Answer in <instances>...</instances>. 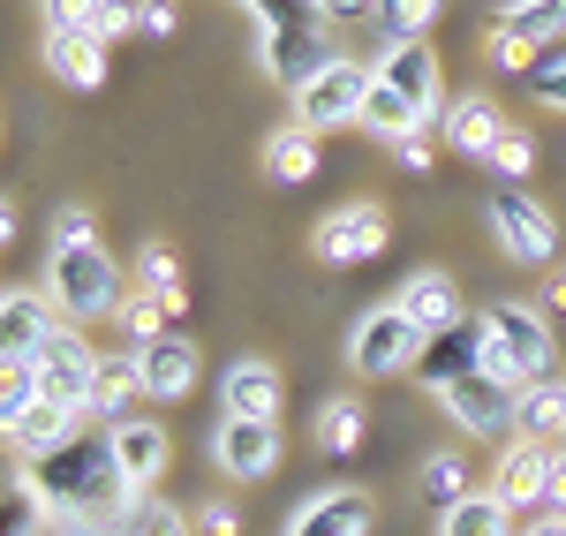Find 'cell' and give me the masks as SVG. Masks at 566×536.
<instances>
[{"instance_id":"2","label":"cell","mask_w":566,"mask_h":536,"mask_svg":"<svg viewBox=\"0 0 566 536\" xmlns=\"http://www.w3.org/2000/svg\"><path fill=\"white\" fill-rule=\"evenodd\" d=\"M234 8H250L264 31V76L280 91H303L325 61H340L333 39H325V15H317V0H234Z\"/></svg>"},{"instance_id":"10","label":"cell","mask_w":566,"mask_h":536,"mask_svg":"<svg viewBox=\"0 0 566 536\" xmlns=\"http://www.w3.org/2000/svg\"><path fill=\"white\" fill-rule=\"evenodd\" d=\"M212 461H219V476H234V484L272 476L280 469V423H264V416H219Z\"/></svg>"},{"instance_id":"26","label":"cell","mask_w":566,"mask_h":536,"mask_svg":"<svg viewBox=\"0 0 566 536\" xmlns=\"http://www.w3.org/2000/svg\"><path fill=\"white\" fill-rule=\"evenodd\" d=\"M136 287L167 311V325L189 311V280H181V265H175V250H167V242H144V250H136Z\"/></svg>"},{"instance_id":"52","label":"cell","mask_w":566,"mask_h":536,"mask_svg":"<svg viewBox=\"0 0 566 536\" xmlns=\"http://www.w3.org/2000/svg\"><path fill=\"white\" fill-rule=\"evenodd\" d=\"M559 446H566V439H559Z\"/></svg>"},{"instance_id":"4","label":"cell","mask_w":566,"mask_h":536,"mask_svg":"<svg viewBox=\"0 0 566 536\" xmlns=\"http://www.w3.org/2000/svg\"><path fill=\"white\" fill-rule=\"evenodd\" d=\"M129 280L122 265L98 250V242H53V258H45V295L61 303L69 325H98V317H114L129 295H122Z\"/></svg>"},{"instance_id":"45","label":"cell","mask_w":566,"mask_h":536,"mask_svg":"<svg viewBox=\"0 0 566 536\" xmlns=\"http://www.w3.org/2000/svg\"><path fill=\"white\" fill-rule=\"evenodd\" d=\"M392 159H400L408 175H431V136H400V144H392Z\"/></svg>"},{"instance_id":"34","label":"cell","mask_w":566,"mask_h":536,"mask_svg":"<svg viewBox=\"0 0 566 536\" xmlns=\"http://www.w3.org/2000/svg\"><path fill=\"white\" fill-rule=\"evenodd\" d=\"M423 498H431L438 514L461 506V498H469V461H461V453H431V461H423Z\"/></svg>"},{"instance_id":"38","label":"cell","mask_w":566,"mask_h":536,"mask_svg":"<svg viewBox=\"0 0 566 536\" xmlns=\"http://www.w3.org/2000/svg\"><path fill=\"white\" fill-rule=\"evenodd\" d=\"M483 167H491L499 181H522L528 167H536V136H528V129H506L499 144H491V159H483Z\"/></svg>"},{"instance_id":"51","label":"cell","mask_w":566,"mask_h":536,"mask_svg":"<svg viewBox=\"0 0 566 536\" xmlns=\"http://www.w3.org/2000/svg\"><path fill=\"white\" fill-rule=\"evenodd\" d=\"M544 295H552V311L566 317V272H559V280H552V287H544Z\"/></svg>"},{"instance_id":"9","label":"cell","mask_w":566,"mask_h":536,"mask_svg":"<svg viewBox=\"0 0 566 536\" xmlns=\"http://www.w3.org/2000/svg\"><path fill=\"white\" fill-rule=\"evenodd\" d=\"M386 242H392V234H386V204H370V197L333 204L325 220L310 227V250H317L325 265H370Z\"/></svg>"},{"instance_id":"7","label":"cell","mask_w":566,"mask_h":536,"mask_svg":"<svg viewBox=\"0 0 566 536\" xmlns=\"http://www.w3.org/2000/svg\"><path fill=\"white\" fill-rule=\"evenodd\" d=\"M416 356H423V333L400 317V303H378V311L355 317L348 362L363 370V378H400V370H416Z\"/></svg>"},{"instance_id":"30","label":"cell","mask_w":566,"mask_h":536,"mask_svg":"<svg viewBox=\"0 0 566 536\" xmlns=\"http://www.w3.org/2000/svg\"><path fill=\"white\" fill-rule=\"evenodd\" d=\"M363 129L386 136V144H400V136H423V114L400 98V91L386 84V76H370V98H363Z\"/></svg>"},{"instance_id":"27","label":"cell","mask_w":566,"mask_h":536,"mask_svg":"<svg viewBox=\"0 0 566 536\" xmlns=\"http://www.w3.org/2000/svg\"><path fill=\"white\" fill-rule=\"evenodd\" d=\"M491 23H499V31H514L522 45H536V53H552V45L566 39V0H506Z\"/></svg>"},{"instance_id":"47","label":"cell","mask_w":566,"mask_h":536,"mask_svg":"<svg viewBox=\"0 0 566 536\" xmlns=\"http://www.w3.org/2000/svg\"><path fill=\"white\" fill-rule=\"evenodd\" d=\"M544 514H566V446H552V492H544Z\"/></svg>"},{"instance_id":"16","label":"cell","mask_w":566,"mask_h":536,"mask_svg":"<svg viewBox=\"0 0 566 536\" xmlns=\"http://www.w3.org/2000/svg\"><path fill=\"white\" fill-rule=\"evenodd\" d=\"M106 439H114V461H122V476H129L136 492H151V476H167V423L159 416H122V423H106Z\"/></svg>"},{"instance_id":"15","label":"cell","mask_w":566,"mask_h":536,"mask_svg":"<svg viewBox=\"0 0 566 536\" xmlns=\"http://www.w3.org/2000/svg\"><path fill=\"white\" fill-rule=\"evenodd\" d=\"M446 416L469 431V439H499V431H514V386H499V378H461V386H446L438 393Z\"/></svg>"},{"instance_id":"25","label":"cell","mask_w":566,"mask_h":536,"mask_svg":"<svg viewBox=\"0 0 566 536\" xmlns=\"http://www.w3.org/2000/svg\"><path fill=\"white\" fill-rule=\"evenodd\" d=\"M136 401H144V370H136V348H122V356L98 362V386H91V416H98V423H122Z\"/></svg>"},{"instance_id":"3","label":"cell","mask_w":566,"mask_h":536,"mask_svg":"<svg viewBox=\"0 0 566 536\" xmlns=\"http://www.w3.org/2000/svg\"><path fill=\"white\" fill-rule=\"evenodd\" d=\"M483 325V378H499V386H536V378H559V348H552V317L536 311V303H491L476 317Z\"/></svg>"},{"instance_id":"32","label":"cell","mask_w":566,"mask_h":536,"mask_svg":"<svg viewBox=\"0 0 566 536\" xmlns=\"http://www.w3.org/2000/svg\"><path fill=\"white\" fill-rule=\"evenodd\" d=\"M45 498H39V484L31 476H8L0 484V536H45Z\"/></svg>"},{"instance_id":"13","label":"cell","mask_w":566,"mask_h":536,"mask_svg":"<svg viewBox=\"0 0 566 536\" xmlns=\"http://www.w3.org/2000/svg\"><path fill=\"white\" fill-rule=\"evenodd\" d=\"M476 370H483V325H476V317H461V325L431 333V340H423V356H416V378H423L431 393L461 386V378H476Z\"/></svg>"},{"instance_id":"44","label":"cell","mask_w":566,"mask_h":536,"mask_svg":"<svg viewBox=\"0 0 566 536\" xmlns=\"http://www.w3.org/2000/svg\"><path fill=\"white\" fill-rule=\"evenodd\" d=\"M317 15H325V23H370L378 0H317Z\"/></svg>"},{"instance_id":"50","label":"cell","mask_w":566,"mask_h":536,"mask_svg":"<svg viewBox=\"0 0 566 536\" xmlns=\"http://www.w3.org/2000/svg\"><path fill=\"white\" fill-rule=\"evenodd\" d=\"M8 242H15V204L0 197V250H8Z\"/></svg>"},{"instance_id":"21","label":"cell","mask_w":566,"mask_h":536,"mask_svg":"<svg viewBox=\"0 0 566 536\" xmlns=\"http://www.w3.org/2000/svg\"><path fill=\"white\" fill-rule=\"evenodd\" d=\"M392 303H400V317H408L423 340L446 333V325H461V295H453V280H446V272H408Z\"/></svg>"},{"instance_id":"20","label":"cell","mask_w":566,"mask_h":536,"mask_svg":"<svg viewBox=\"0 0 566 536\" xmlns=\"http://www.w3.org/2000/svg\"><path fill=\"white\" fill-rule=\"evenodd\" d=\"M438 136H446V151H461V159H491V144L506 136V114H499L483 91H469V98H453V106H446Z\"/></svg>"},{"instance_id":"14","label":"cell","mask_w":566,"mask_h":536,"mask_svg":"<svg viewBox=\"0 0 566 536\" xmlns=\"http://www.w3.org/2000/svg\"><path fill=\"white\" fill-rule=\"evenodd\" d=\"M136 370H144V401H189L205 362H197L189 333H159L151 348H136Z\"/></svg>"},{"instance_id":"48","label":"cell","mask_w":566,"mask_h":536,"mask_svg":"<svg viewBox=\"0 0 566 536\" xmlns=\"http://www.w3.org/2000/svg\"><path fill=\"white\" fill-rule=\"evenodd\" d=\"M197 529H205V536H234V506H219V498H212V506H197Z\"/></svg>"},{"instance_id":"5","label":"cell","mask_w":566,"mask_h":536,"mask_svg":"<svg viewBox=\"0 0 566 536\" xmlns=\"http://www.w3.org/2000/svg\"><path fill=\"white\" fill-rule=\"evenodd\" d=\"M491 234H499V250L514 258V265H552L559 258V220H552V204H536L522 181H499L491 189Z\"/></svg>"},{"instance_id":"36","label":"cell","mask_w":566,"mask_h":536,"mask_svg":"<svg viewBox=\"0 0 566 536\" xmlns=\"http://www.w3.org/2000/svg\"><path fill=\"white\" fill-rule=\"evenodd\" d=\"M114 325H122V340H129V348H151V340L167 333V311H159L144 287H129V303L114 311Z\"/></svg>"},{"instance_id":"29","label":"cell","mask_w":566,"mask_h":536,"mask_svg":"<svg viewBox=\"0 0 566 536\" xmlns=\"http://www.w3.org/2000/svg\"><path fill=\"white\" fill-rule=\"evenodd\" d=\"M438 536H522V529H514V506H499L491 492H469L461 506L438 514Z\"/></svg>"},{"instance_id":"23","label":"cell","mask_w":566,"mask_h":536,"mask_svg":"<svg viewBox=\"0 0 566 536\" xmlns=\"http://www.w3.org/2000/svg\"><path fill=\"white\" fill-rule=\"evenodd\" d=\"M45 69L69 91H98L106 84V39L98 31H45Z\"/></svg>"},{"instance_id":"28","label":"cell","mask_w":566,"mask_h":536,"mask_svg":"<svg viewBox=\"0 0 566 536\" xmlns=\"http://www.w3.org/2000/svg\"><path fill=\"white\" fill-rule=\"evenodd\" d=\"M264 175L272 181H317V129L287 122V129L264 136Z\"/></svg>"},{"instance_id":"11","label":"cell","mask_w":566,"mask_h":536,"mask_svg":"<svg viewBox=\"0 0 566 536\" xmlns=\"http://www.w3.org/2000/svg\"><path fill=\"white\" fill-rule=\"evenodd\" d=\"M378 76H386L416 114H423V129L431 122H446V76H438V53H431V39H416V45H386V61H378Z\"/></svg>"},{"instance_id":"33","label":"cell","mask_w":566,"mask_h":536,"mask_svg":"<svg viewBox=\"0 0 566 536\" xmlns=\"http://www.w3.org/2000/svg\"><path fill=\"white\" fill-rule=\"evenodd\" d=\"M317 446L325 453H355L363 446V408H355L348 393H333V401L317 408Z\"/></svg>"},{"instance_id":"31","label":"cell","mask_w":566,"mask_h":536,"mask_svg":"<svg viewBox=\"0 0 566 536\" xmlns=\"http://www.w3.org/2000/svg\"><path fill=\"white\" fill-rule=\"evenodd\" d=\"M438 8L446 0H378V39L386 45H416V39H431V23H438Z\"/></svg>"},{"instance_id":"18","label":"cell","mask_w":566,"mask_h":536,"mask_svg":"<svg viewBox=\"0 0 566 536\" xmlns=\"http://www.w3.org/2000/svg\"><path fill=\"white\" fill-rule=\"evenodd\" d=\"M280 370L264 356H234L227 362V378H219V416H264V423H280Z\"/></svg>"},{"instance_id":"22","label":"cell","mask_w":566,"mask_h":536,"mask_svg":"<svg viewBox=\"0 0 566 536\" xmlns=\"http://www.w3.org/2000/svg\"><path fill=\"white\" fill-rule=\"evenodd\" d=\"M287 536H370V498L363 492H317L310 506H295V522H287Z\"/></svg>"},{"instance_id":"41","label":"cell","mask_w":566,"mask_h":536,"mask_svg":"<svg viewBox=\"0 0 566 536\" xmlns=\"http://www.w3.org/2000/svg\"><path fill=\"white\" fill-rule=\"evenodd\" d=\"M483 53H491L499 69H514V76H528V69H536V45H522L514 31H499V23L483 31Z\"/></svg>"},{"instance_id":"19","label":"cell","mask_w":566,"mask_h":536,"mask_svg":"<svg viewBox=\"0 0 566 536\" xmlns=\"http://www.w3.org/2000/svg\"><path fill=\"white\" fill-rule=\"evenodd\" d=\"M84 431V408H69V401H31L23 416H15V431H8V446L23 453V461H45V453H61L69 439Z\"/></svg>"},{"instance_id":"39","label":"cell","mask_w":566,"mask_h":536,"mask_svg":"<svg viewBox=\"0 0 566 536\" xmlns=\"http://www.w3.org/2000/svg\"><path fill=\"white\" fill-rule=\"evenodd\" d=\"M528 91H536V106H552V114H566V45H552L536 69H528Z\"/></svg>"},{"instance_id":"43","label":"cell","mask_w":566,"mask_h":536,"mask_svg":"<svg viewBox=\"0 0 566 536\" xmlns=\"http://www.w3.org/2000/svg\"><path fill=\"white\" fill-rule=\"evenodd\" d=\"M53 242H91V212L84 204H61V212H53Z\"/></svg>"},{"instance_id":"42","label":"cell","mask_w":566,"mask_h":536,"mask_svg":"<svg viewBox=\"0 0 566 536\" xmlns=\"http://www.w3.org/2000/svg\"><path fill=\"white\" fill-rule=\"evenodd\" d=\"M136 15H144V0H106V8H98V39H122V31H136Z\"/></svg>"},{"instance_id":"35","label":"cell","mask_w":566,"mask_h":536,"mask_svg":"<svg viewBox=\"0 0 566 536\" xmlns=\"http://www.w3.org/2000/svg\"><path fill=\"white\" fill-rule=\"evenodd\" d=\"M39 401V370L31 362H15V356H0V439L15 431V416Z\"/></svg>"},{"instance_id":"8","label":"cell","mask_w":566,"mask_h":536,"mask_svg":"<svg viewBox=\"0 0 566 536\" xmlns=\"http://www.w3.org/2000/svg\"><path fill=\"white\" fill-rule=\"evenodd\" d=\"M98 348L84 340V325H53V340H45L39 356H31V370H39V393L45 401H69V408H84L91 416V386H98Z\"/></svg>"},{"instance_id":"12","label":"cell","mask_w":566,"mask_h":536,"mask_svg":"<svg viewBox=\"0 0 566 536\" xmlns=\"http://www.w3.org/2000/svg\"><path fill=\"white\" fill-rule=\"evenodd\" d=\"M53 325H61V303L45 287H0V356L31 362L53 340Z\"/></svg>"},{"instance_id":"24","label":"cell","mask_w":566,"mask_h":536,"mask_svg":"<svg viewBox=\"0 0 566 536\" xmlns=\"http://www.w3.org/2000/svg\"><path fill=\"white\" fill-rule=\"evenodd\" d=\"M514 439H536V446L566 439V378H536L514 393Z\"/></svg>"},{"instance_id":"49","label":"cell","mask_w":566,"mask_h":536,"mask_svg":"<svg viewBox=\"0 0 566 536\" xmlns=\"http://www.w3.org/2000/svg\"><path fill=\"white\" fill-rule=\"evenodd\" d=\"M522 536H566V514H536V522H528Z\"/></svg>"},{"instance_id":"40","label":"cell","mask_w":566,"mask_h":536,"mask_svg":"<svg viewBox=\"0 0 566 536\" xmlns=\"http://www.w3.org/2000/svg\"><path fill=\"white\" fill-rule=\"evenodd\" d=\"M98 8L106 0H39L45 31H98Z\"/></svg>"},{"instance_id":"46","label":"cell","mask_w":566,"mask_h":536,"mask_svg":"<svg viewBox=\"0 0 566 536\" xmlns=\"http://www.w3.org/2000/svg\"><path fill=\"white\" fill-rule=\"evenodd\" d=\"M136 31H151V39H167V31H175V0H144V15H136Z\"/></svg>"},{"instance_id":"17","label":"cell","mask_w":566,"mask_h":536,"mask_svg":"<svg viewBox=\"0 0 566 536\" xmlns=\"http://www.w3.org/2000/svg\"><path fill=\"white\" fill-rule=\"evenodd\" d=\"M552 492V446H536V439H514V446L499 453V469H491V498L499 506H544Z\"/></svg>"},{"instance_id":"1","label":"cell","mask_w":566,"mask_h":536,"mask_svg":"<svg viewBox=\"0 0 566 536\" xmlns=\"http://www.w3.org/2000/svg\"><path fill=\"white\" fill-rule=\"evenodd\" d=\"M31 484H39L45 514L61 536H122V522L136 514V484L114 461V439L106 431H76L61 453L31 461Z\"/></svg>"},{"instance_id":"37","label":"cell","mask_w":566,"mask_h":536,"mask_svg":"<svg viewBox=\"0 0 566 536\" xmlns=\"http://www.w3.org/2000/svg\"><path fill=\"white\" fill-rule=\"evenodd\" d=\"M122 536H189V514H181L175 498H136V514L122 522Z\"/></svg>"},{"instance_id":"6","label":"cell","mask_w":566,"mask_h":536,"mask_svg":"<svg viewBox=\"0 0 566 536\" xmlns=\"http://www.w3.org/2000/svg\"><path fill=\"white\" fill-rule=\"evenodd\" d=\"M370 76H378V69H363L355 53L325 61V69H317V76L295 91V122H303V129H317V136H325V129H348V122H363Z\"/></svg>"}]
</instances>
